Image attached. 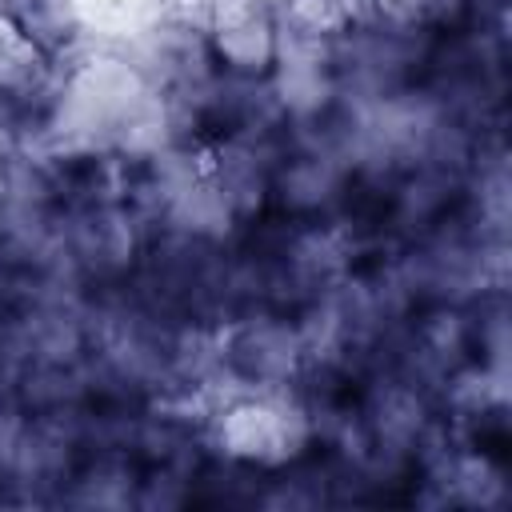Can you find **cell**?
<instances>
[{"instance_id": "1", "label": "cell", "mask_w": 512, "mask_h": 512, "mask_svg": "<svg viewBox=\"0 0 512 512\" xmlns=\"http://www.w3.org/2000/svg\"><path fill=\"white\" fill-rule=\"evenodd\" d=\"M208 52L232 76H268L280 64V12L272 0H216L208 12Z\"/></svg>"}, {"instance_id": "2", "label": "cell", "mask_w": 512, "mask_h": 512, "mask_svg": "<svg viewBox=\"0 0 512 512\" xmlns=\"http://www.w3.org/2000/svg\"><path fill=\"white\" fill-rule=\"evenodd\" d=\"M304 436V412L276 396H248L220 412L224 452L248 464H284L300 452Z\"/></svg>"}, {"instance_id": "3", "label": "cell", "mask_w": 512, "mask_h": 512, "mask_svg": "<svg viewBox=\"0 0 512 512\" xmlns=\"http://www.w3.org/2000/svg\"><path fill=\"white\" fill-rule=\"evenodd\" d=\"M364 12H368V0H284L280 32L308 44H328V40L352 36L364 24Z\"/></svg>"}, {"instance_id": "4", "label": "cell", "mask_w": 512, "mask_h": 512, "mask_svg": "<svg viewBox=\"0 0 512 512\" xmlns=\"http://www.w3.org/2000/svg\"><path fill=\"white\" fill-rule=\"evenodd\" d=\"M48 56L52 52L44 44H36L16 20L0 12V96L20 100V96L40 92L52 68Z\"/></svg>"}, {"instance_id": "5", "label": "cell", "mask_w": 512, "mask_h": 512, "mask_svg": "<svg viewBox=\"0 0 512 512\" xmlns=\"http://www.w3.org/2000/svg\"><path fill=\"white\" fill-rule=\"evenodd\" d=\"M376 12L404 32L448 28L468 12V0H376Z\"/></svg>"}]
</instances>
